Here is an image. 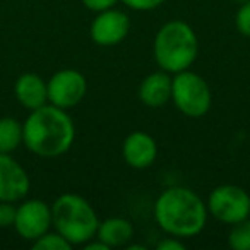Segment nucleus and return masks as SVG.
<instances>
[{
  "instance_id": "1",
  "label": "nucleus",
  "mask_w": 250,
  "mask_h": 250,
  "mask_svg": "<svg viewBox=\"0 0 250 250\" xmlns=\"http://www.w3.org/2000/svg\"><path fill=\"white\" fill-rule=\"evenodd\" d=\"M22 144L35 156L53 160L72 147L76 139V125L67 110L46 103L29 111L22 124Z\"/></svg>"
},
{
  "instance_id": "20",
  "label": "nucleus",
  "mask_w": 250,
  "mask_h": 250,
  "mask_svg": "<svg viewBox=\"0 0 250 250\" xmlns=\"http://www.w3.org/2000/svg\"><path fill=\"white\" fill-rule=\"evenodd\" d=\"M120 2H124L132 11L147 12V11H153V9H158L165 0H120Z\"/></svg>"
},
{
  "instance_id": "6",
  "label": "nucleus",
  "mask_w": 250,
  "mask_h": 250,
  "mask_svg": "<svg viewBox=\"0 0 250 250\" xmlns=\"http://www.w3.org/2000/svg\"><path fill=\"white\" fill-rule=\"evenodd\" d=\"M206 206L212 218L228 226L250 218V195L240 185H218L208 195Z\"/></svg>"
},
{
  "instance_id": "21",
  "label": "nucleus",
  "mask_w": 250,
  "mask_h": 250,
  "mask_svg": "<svg viewBox=\"0 0 250 250\" xmlns=\"http://www.w3.org/2000/svg\"><path fill=\"white\" fill-rule=\"evenodd\" d=\"M81 2H83L84 7L89 9V11L103 12V11H108V9H113L120 0H81Z\"/></svg>"
},
{
  "instance_id": "3",
  "label": "nucleus",
  "mask_w": 250,
  "mask_h": 250,
  "mask_svg": "<svg viewBox=\"0 0 250 250\" xmlns=\"http://www.w3.org/2000/svg\"><path fill=\"white\" fill-rule=\"evenodd\" d=\"M199 53V40L190 24L173 19L158 29L153 55L158 67L168 74H177L194 65Z\"/></svg>"
},
{
  "instance_id": "23",
  "label": "nucleus",
  "mask_w": 250,
  "mask_h": 250,
  "mask_svg": "<svg viewBox=\"0 0 250 250\" xmlns=\"http://www.w3.org/2000/svg\"><path fill=\"white\" fill-rule=\"evenodd\" d=\"M83 247L86 250H110V249H108V245H104V243L101 242V240H98L96 236H94V238H91L89 242H86Z\"/></svg>"
},
{
  "instance_id": "15",
  "label": "nucleus",
  "mask_w": 250,
  "mask_h": 250,
  "mask_svg": "<svg viewBox=\"0 0 250 250\" xmlns=\"http://www.w3.org/2000/svg\"><path fill=\"white\" fill-rule=\"evenodd\" d=\"M24 139L22 124L14 117L0 118V153H14Z\"/></svg>"
},
{
  "instance_id": "19",
  "label": "nucleus",
  "mask_w": 250,
  "mask_h": 250,
  "mask_svg": "<svg viewBox=\"0 0 250 250\" xmlns=\"http://www.w3.org/2000/svg\"><path fill=\"white\" fill-rule=\"evenodd\" d=\"M16 212H18L16 202L0 201V228H14Z\"/></svg>"
},
{
  "instance_id": "13",
  "label": "nucleus",
  "mask_w": 250,
  "mask_h": 250,
  "mask_svg": "<svg viewBox=\"0 0 250 250\" xmlns=\"http://www.w3.org/2000/svg\"><path fill=\"white\" fill-rule=\"evenodd\" d=\"M171 74L161 69L147 74L137 89L141 103L149 108H160L171 101Z\"/></svg>"
},
{
  "instance_id": "9",
  "label": "nucleus",
  "mask_w": 250,
  "mask_h": 250,
  "mask_svg": "<svg viewBox=\"0 0 250 250\" xmlns=\"http://www.w3.org/2000/svg\"><path fill=\"white\" fill-rule=\"evenodd\" d=\"M130 31V19L124 11L108 9L96 12L89 26V36L98 46H115L122 43Z\"/></svg>"
},
{
  "instance_id": "8",
  "label": "nucleus",
  "mask_w": 250,
  "mask_h": 250,
  "mask_svg": "<svg viewBox=\"0 0 250 250\" xmlns=\"http://www.w3.org/2000/svg\"><path fill=\"white\" fill-rule=\"evenodd\" d=\"M53 226L52 206L42 199H22L16 212L14 228L26 242H35Z\"/></svg>"
},
{
  "instance_id": "2",
  "label": "nucleus",
  "mask_w": 250,
  "mask_h": 250,
  "mask_svg": "<svg viewBox=\"0 0 250 250\" xmlns=\"http://www.w3.org/2000/svg\"><path fill=\"white\" fill-rule=\"evenodd\" d=\"M154 219L167 235L197 236L208 223V206L188 187H168L154 202Z\"/></svg>"
},
{
  "instance_id": "17",
  "label": "nucleus",
  "mask_w": 250,
  "mask_h": 250,
  "mask_svg": "<svg viewBox=\"0 0 250 250\" xmlns=\"http://www.w3.org/2000/svg\"><path fill=\"white\" fill-rule=\"evenodd\" d=\"M35 250H70L72 245L59 231H46L35 242H31Z\"/></svg>"
},
{
  "instance_id": "18",
  "label": "nucleus",
  "mask_w": 250,
  "mask_h": 250,
  "mask_svg": "<svg viewBox=\"0 0 250 250\" xmlns=\"http://www.w3.org/2000/svg\"><path fill=\"white\" fill-rule=\"evenodd\" d=\"M235 26L238 33L245 38H250V0L238 7L235 14Z\"/></svg>"
},
{
  "instance_id": "22",
  "label": "nucleus",
  "mask_w": 250,
  "mask_h": 250,
  "mask_svg": "<svg viewBox=\"0 0 250 250\" xmlns=\"http://www.w3.org/2000/svg\"><path fill=\"white\" fill-rule=\"evenodd\" d=\"M158 250H185L187 249V245H185L184 242H182V238H178V236H165L163 240H161L160 243L156 245Z\"/></svg>"
},
{
  "instance_id": "7",
  "label": "nucleus",
  "mask_w": 250,
  "mask_h": 250,
  "mask_svg": "<svg viewBox=\"0 0 250 250\" xmlns=\"http://www.w3.org/2000/svg\"><path fill=\"white\" fill-rule=\"evenodd\" d=\"M48 103L62 110L77 106L86 98L87 81L83 72L76 69H62L48 81Z\"/></svg>"
},
{
  "instance_id": "5",
  "label": "nucleus",
  "mask_w": 250,
  "mask_h": 250,
  "mask_svg": "<svg viewBox=\"0 0 250 250\" xmlns=\"http://www.w3.org/2000/svg\"><path fill=\"white\" fill-rule=\"evenodd\" d=\"M171 101L185 117L202 118L211 110L212 93L204 77L187 69L171 77Z\"/></svg>"
},
{
  "instance_id": "16",
  "label": "nucleus",
  "mask_w": 250,
  "mask_h": 250,
  "mask_svg": "<svg viewBox=\"0 0 250 250\" xmlns=\"http://www.w3.org/2000/svg\"><path fill=\"white\" fill-rule=\"evenodd\" d=\"M228 247L231 250H250V218L231 225L228 233Z\"/></svg>"
},
{
  "instance_id": "14",
  "label": "nucleus",
  "mask_w": 250,
  "mask_h": 250,
  "mask_svg": "<svg viewBox=\"0 0 250 250\" xmlns=\"http://www.w3.org/2000/svg\"><path fill=\"white\" fill-rule=\"evenodd\" d=\"M96 238L101 240L108 249H117V247H125L132 242L134 238V226L127 218L122 216H113L106 218L104 221H100L96 231Z\"/></svg>"
},
{
  "instance_id": "12",
  "label": "nucleus",
  "mask_w": 250,
  "mask_h": 250,
  "mask_svg": "<svg viewBox=\"0 0 250 250\" xmlns=\"http://www.w3.org/2000/svg\"><path fill=\"white\" fill-rule=\"evenodd\" d=\"M14 94L22 108L33 111L48 103V84L35 72H24L16 79Z\"/></svg>"
},
{
  "instance_id": "4",
  "label": "nucleus",
  "mask_w": 250,
  "mask_h": 250,
  "mask_svg": "<svg viewBox=\"0 0 250 250\" xmlns=\"http://www.w3.org/2000/svg\"><path fill=\"white\" fill-rule=\"evenodd\" d=\"M52 221L70 245H84L96 236L100 218L94 208L79 194H62L52 204Z\"/></svg>"
},
{
  "instance_id": "11",
  "label": "nucleus",
  "mask_w": 250,
  "mask_h": 250,
  "mask_svg": "<svg viewBox=\"0 0 250 250\" xmlns=\"http://www.w3.org/2000/svg\"><path fill=\"white\" fill-rule=\"evenodd\" d=\"M122 156L125 163L134 170H146L156 161L158 144L147 132L136 130L125 137L122 144Z\"/></svg>"
},
{
  "instance_id": "10",
  "label": "nucleus",
  "mask_w": 250,
  "mask_h": 250,
  "mask_svg": "<svg viewBox=\"0 0 250 250\" xmlns=\"http://www.w3.org/2000/svg\"><path fill=\"white\" fill-rule=\"evenodd\" d=\"M31 190L26 168L9 153H0V201L21 202Z\"/></svg>"
}]
</instances>
